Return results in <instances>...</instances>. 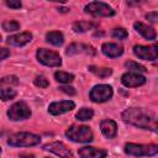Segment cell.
I'll use <instances>...</instances> for the list:
<instances>
[{"label": "cell", "mask_w": 158, "mask_h": 158, "mask_svg": "<svg viewBox=\"0 0 158 158\" xmlns=\"http://www.w3.org/2000/svg\"><path fill=\"white\" fill-rule=\"evenodd\" d=\"M122 120L135 127L142 130L157 131V120L151 111H146L141 107H130L122 112Z\"/></svg>", "instance_id": "1"}, {"label": "cell", "mask_w": 158, "mask_h": 158, "mask_svg": "<svg viewBox=\"0 0 158 158\" xmlns=\"http://www.w3.org/2000/svg\"><path fill=\"white\" fill-rule=\"evenodd\" d=\"M41 142V137L30 132H17L7 138V144L11 147H31Z\"/></svg>", "instance_id": "2"}, {"label": "cell", "mask_w": 158, "mask_h": 158, "mask_svg": "<svg viewBox=\"0 0 158 158\" xmlns=\"http://www.w3.org/2000/svg\"><path fill=\"white\" fill-rule=\"evenodd\" d=\"M65 136L70 141L78 142V143H88L93 141V132L88 126L73 125L65 131Z\"/></svg>", "instance_id": "3"}, {"label": "cell", "mask_w": 158, "mask_h": 158, "mask_svg": "<svg viewBox=\"0 0 158 158\" xmlns=\"http://www.w3.org/2000/svg\"><path fill=\"white\" fill-rule=\"evenodd\" d=\"M125 153L133 157H146L154 156L158 153L157 144H137V143H126L123 148Z\"/></svg>", "instance_id": "4"}, {"label": "cell", "mask_w": 158, "mask_h": 158, "mask_svg": "<svg viewBox=\"0 0 158 158\" xmlns=\"http://www.w3.org/2000/svg\"><path fill=\"white\" fill-rule=\"evenodd\" d=\"M85 14H89L91 16H100V17H109L115 15V10L109 6L107 4L102 1H91L85 5L84 7Z\"/></svg>", "instance_id": "5"}, {"label": "cell", "mask_w": 158, "mask_h": 158, "mask_svg": "<svg viewBox=\"0 0 158 158\" xmlns=\"http://www.w3.org/2000/svg\"><path fill=\"white\" fill-rule=\"evenodd\" d=\"M37 59L40 63H42L43 65L47 67H59L62 64V58L60 56L54 52V51H49L46 48H38L37 49Z\"/></svg>", "instance_id": "6"}, {"label": "cell", "mask_w": 158, "mask_h": 158, "mask_svg": "<svg viewBox=\"0 0 158 158\" xmlns=\"http://www.w3.org/2000/svg\"><path fill=\"white\" fill-rule=\"evenodd\" d=\"M31 116V110L27 106L25 101H19L15 102L9 110H7V117L12 121H19V120H26Z\"/></svg>", "instance_id": "7"}, {"label": "cell", "mask_w": 158, "mask_h": 158, "mask_svg": "<svg viewBox=\"0 0 158 158\" xmlns=\"http://www.w3.org/2000/svg\"><path fill=\"white\" fill-rule=\"evenodd\" d=\"M112 88L107 84H99L95 85L91 90H90V99L94 102H105L107 100H110L112 98Z\"/></svg>", "instance_id": "8"}, {"label": "cell", "mask_w": 158, "mask_h": 158, "mask_svg": "<svg viewBox=\"0 0 158 158\" xmlns=\"http://www.w3.org/2000/svg\"><path fill=\"white\" fill-rule=\"evenodd\" d=\"M133 53L136 57L143 59V60H156L158 57V51L156 46H135Z\"/></svg>", "instance_id": "9"}, {"label": "cell", "mask_w": 158, "mask_h": 158, "mask_svg": "<svg viewBox=\"0 0 158 158\" xmlns=\"http://www.w3.org/2000/svg\"><path fill=\"white\" fill-rule=\"evenodd\" d=\"M43 149L44 151H49L52 153H54L56 156L60 157V158H72V152L70 149L63 143V142H51V143H47L43 146Z\"/></svg>", "instance_id": "10"}, {"label": "cell", "mask_w": 158, "mask_h": 158, "mask_svg": "<svg viewBox=\"0 0 158 158\" xmlns=\"http://www.w3.org/2000/svg\"><path fill=\"white\" fill-rule=\"evenodd\" d=\"M121 83L127 88H137V86H141L146 83V78L138 73L127 72V73L122 74Z\"/></svg>", "instance_id": "11"}, {"label": "cell", "mask_w": 158, "mask_h": 158, "mask_svg": "<svg viewBox=\"0 0 158 158\" xmlns=\"http://www.w3.org/2000/svg\"><path fill=\"white\" fill-rule=\"evenodd\" d=\"M75 107V104L72 100H64V101H54L49 104L48 112L52 115H62L65 112L72 111Z\"/></svg>", "instance_id": "12"}, {"label": "cell", "mask_w": 158, "mask_h": 158, "mask_svg": "<svg viewBox=\"0 0 158 158\" xmlns=\"http://www.w3.org/2000/svg\"><path fill=\"white\" fill-rule=\"evenodd\" d=\"M80 158H105L106 157V151L101 148H95V147H81L78 151Z\"/></svg>", "instance_id": "13"}, {"label": "cell", "mask_w": 158, "mask_h": 158, "mask_svg": "<svg viewBox=\"0 0 158 158\" xmlns=\"http://www.w3.org/2000/svg\"><path fill=\"white\" fill-rule=\"evenodd\" d=\"M133 27H135V30L142 36V37H144L146 40H148V41H154L156 40V37H157V32H156V30L152 27V26H148V25H146V23H143V22H135L133 23Z\"/></svg>", "instance_id": "14"}, {"label": "cell", "mask_w": 158, "mask_h": 158, "mask_svg": "<svg viewBox=\"0 0 158 158\" xmlns=\"http://www.w3.org/2000/svg\"><path fill=\"white\" fill-rule=\"evenodd\" d=\"M65 53L68 56L72 54H78V53H84V54H90L94 56L95 54V49L89 46V44H84V43H72L70 46H68Z\"/></svg>", "instance_id": "15"}, {"label": "cell", "mask_w": 158, "mask_h": 158, "mask_svg": "<svg viewBox=\"0 0 158 158\" xmlns=\"http://www.w3.org/2000/svg\"><path fill=\"white\" fill-rule=\"evenodd\" d=\"M101 51L109 58H117L123 53V48L121 46H118L117 43H110V42L104 43L101 46Z\"/></svg>", "instance_id": "16"}, {"label": "cell", "mask_w": 158, "mask_h": 158, "mask_svg": "<svg viewBox=\"0 0 158 158\" xmlns=\"http://www.w3.org/2000/svg\"><path fill=\"white\" fill-rule=\"evenodd\" d=\"M32 40V35L30 32H23L20 35H14V36H9L6 42L11 46H16V47H21L27 44L28 42H31Z\"/></svg>", "instance_id": "17"}, {"label": "cell", "mask_w": 158, "mask_h": 158, "mask_svg": "<svg viewBox=\"0 0 158 158\" xmlns=\"http://www.w3.org/2000/svg\"><path fill=\"white\" fill-rule=\"evenodd\" d=\"M100 128H101L102 135H104L106 138H109V139L114 138V137L116 136V133H117V125H116V122L112 121V120H109V118L101 121Z\"/></svg>", "instance_id": "18"}, {"label": "cell", "mask_w": 158, "mask_h": 158, "mask_svg": "<svg viewBox=\"0 0 158 158\" xmlns=\"http://www.w3.org/2000/svg\"><path fill=\"white\" fill-rule=\"evenodd\" d=\"M46 40H47V42H49L53 46H62L64 42V36L62 32L53 31V32H48L46 35Z\"/></svg>", "instance_id": "19"}, {"label": "cell", "mask_w": 158, "mask_h": 158, "mask_svg": "<svg viewBox=\"0 0 158 158\" xmlns=\"http://www.w3.org/2000/svg\"><path fill=\"white\" fill-rule=\"evenodd\" d=\"M94 27L93 22H88V21H77L73 23V31L77 33H83L86 32L89 30H91Z\"/></svg>", "instance_id": "20"}, {"label": "cell", "mask_w": 158, "mask_h": 158, "mask_svg": "<svg viewBox=\"0 0 158 158\" xmlns=\"http://www.w3.org/2000/svg\"><path fill=\"white\" fill-rule=\"evenodd\" d=\"M54 78H56L57 81L63 83V84H69L74 80V75L70 74V73H65V72H56Z\"/></svg>", "instance_id": "21"}, {"label": "cell", "mask_w": 158, "mask_h": 158, "mask_svg": "<svg viewBox=\"0 0 158 158\" xmlns=\"http://www.w3.org/2000/svg\"><path fill=\"white\" fill-rule=\"evenodd\" d=\"M93 116H94V111H93V109H89V107H83V109H80V110L77 112V115H75L77 120H79V121H88V120H90Z\"/></svg>", "instance_id": "22"}, {"label": "cell", "mask_w": 158, "mask_h": 158, "mask_svg": "<svg viewBox=\"0 0 158 158\" xmlns=\"http://www.w3.org/2000/svg\"><path fill=\"white\" fill-rule=\"evenodd\" d=\"M16 96V90L12 89V88H9V86H5V88H0V99L2 101H7V100H11Z\"/></svg>", "instance_id": "23"}, {"label": "cell", "mask_w": 158, "mask_h": 158, "mask_svg": "<svg viewBox=\"0 0 158 158\" xmlns=\"http://www.w3.org/2000/svg\"><path fill=\"white\" fill-rule=\"evenodd\" d=\"M89 70L91 73H94L95 75L100 77V78H107L109 75L112 74V69L111 68H96L94 65H90L89 67Z\"/></svg>", "instance_id": "24"}, {"label": "cell", "mask_w": 158, "mask_h": 158, "mask_svg": "<svg viewBox=\"0 0 158 158\" xmlns=\"http://www.w3.org/2000/svg\"><path fill=\"white\" fill-rule=\"evenodd\" d=\"M125 67L126 68H128L130 70H132V73H146L147 72V69H146V67H143L142 64H138V63H136V62H132V60H128V62H126L125 63Z\"/></svg>", "instance_id": "25"}, {"label": "cell", "mask_w": 158, "mask_h": 158, "mask_svg": "<svg viewBox=\"0 0 158 158\" xmlns=\"http://www.w3.org/2000/svg\"><path fill=\"white\" fill-rule=\"evenodd\" d=\"M19 28H20V23L17 21L10 20V21L2 22V30L6 32H14V31H17Z\"/></svg>", "instance_id": "26"}, {"label": "cell", "mask_w": 158, "mask_h": 158, "mask_svg": "<svg viewBox=\"0 0 158 158\" xmlns=\"http://www.w3.org/2000/svg\"><path fill=\"white\" fill-rule=\"evenodd\" d=\"M111 36H112V38H115V40L122 41V40H126V38L128 37V33H127V31H126L125 28L118 27V28H114V30H112Z\"/></svg>", "instance_id": "27"}, {"label": "cell", "mask_w": 158, "mask_h": 158, "mask_svg": "<svg viewBox=\"0 0 158 158\" xmlns=\"http://www.w3.org/2000/svg\"><path fill=\"white\" fill-rule=\"evenodd\" d=\"M33 83H35L36 86H40V88H47L49 85V83H48V80L46 79L44 75H37L33 80Z\"/></svg>", "instance_id": "28"}, {"label": "cell", "mask_w": 158, "mask_h": 158, "mask_svg": "<svg viewBox=\"0 0 158 158\" xmlns=\"http://www.w3.org/2000/svg\"><path fill=\"white\" fill-rule=\"evenodd\" d=\"M19 80L15 75H9V77H5V78H1L0 79V85H4V84H17Z\"/></svg>", "instance_id": "29"}, {"label": "cell", "mask_w": 158, "mask_h": 158, "mask_svg": "<svg viewBox=\"0 0 158 158\" xmlns=\"http://www.w3.org/2000/svg\"><path fill=\"white\" fill-rule=\"evenodd\" d=\"M5 4H6L9 7H11V9H20V7L22 6L21 1H14V0H7Z\"/></svg>", "instance_id": "30"}, {"label": "cell", "mask_w": 158, "mask_h": 158, "mask_svg": "<svg viewBox=\"0 0 158 158\" xmlns=\"http://www.w3.org/2000/svg\"><path fill=\"white\" fill-rule=\"evenodd\" d=\"M59 90L65 93V94H69V95H74L75 94V90L73 86H67V85H63V86H59Z\"/></svg>", "instance_id": "31"}, {"label": "cell", "mask_w": 158, "mask_h": 158, "mask_svg": "<svg viewBox=\"0 0 158 158\" xmlns=\"http://www.w3.org/2000/svg\"><path fill=\"white\" fill-rule=\"evenodd\" d=\"M146 17L151 21V22H156L157 20H158V12L157 11H153V12H148L147 15H146Z\"/></svg>", "instance_id": "32"}, {"label": "cell", "mask_w": 158, "mask_h": 158, "mask_svg": "<svg viewBox=\"0 0 158 158\" xmlns=\"http://www.w3.org/2000/svg\"><path fill=\"white\" fill-rule=\"evenodd\" d=\"M9 56H10V51H9V49H6V48H0V60L7 58Z\"/></svg>", "instance_id": "33"}, {"label": "cell", "mask_w": 158, "mask_h": 158, "mask_svg": "<svg viewBox=\"0 0 158 158\" xmlns=\"http://www.w3.org/2000/svg\"><path fill=\"white\" fill-rule=\"evenodd\" d=\"M19 157L20 158H35V156L33 154H30V153H21Z\"/></svg>", "instance_id": "34"}, {"label": "cell", "mask_w": 158, "mask_h": 158, "mask_svg": "<svg viewBox=\"0 0 158 158\" xmlns=\"http://www.w3.org/2000/svg\"><path fill=\"white\" fill-rule=\"evenodd\" d=\"M0 153H1V148H0Z\"/></svg>", "instance_id": "35"}, {"label": "cell", "mask_w": 158, "mask_h": 158, "mask_svg": "<svg viewBox=\"0 0 158 158\" xmlns=\"http://www.w3.org/2000/svg\"><path fill=\"white\" fill-rule=\"evenodd\" d=\"M0 38H1V37H0Z\"/></svg>", "instance_id": "36"}]
</instances>
